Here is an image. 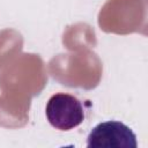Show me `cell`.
<instances>
[{
	"mask_svg": "<svg viewBox=\"0 0 148 148\" xmlns=\"http://www.w3.org/2000/svg\"><path fill=\"white\" fill-rule=\"evenodd\" d=\"M45 114L50 125L60 131L74 130L84 120V110L81 101L65 92L54 94L49 98Z\"/></svg>",
	"mask_w": 148,
	"mask_h": 148,
	"instance_id": "1",
	"label": "cell"
},
{
	"mask_svg": "<svg viewBox=\"0 0 148 148\" xmlns=\"http://www.w3.org/2000/svg\"><path fill=\"white\" fill-rule=\"evenodd\" d=\"M89 148H136V135L127 125L118 120L97 124L88 134Z\"/></svg>",
	"mask_w": 148,
	"mask_h": 148,
	"instance_id": "2",
	"label": "cell"
}]
</instances>
